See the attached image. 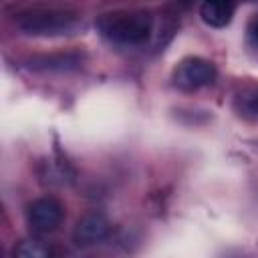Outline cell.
Segmentation results:
<instances>
[{"instance_id": "cell-1", "label": "cell", "mask_w": 258, "mask_h": 258, "mask_svg": "<svg viewBox=\"0 0 258 258\" xmlns=\"http://www.w3.org/2000/svg\"><path fill=\"white\" fill-rule=\"evenodd\" d=\"M97 30L111 44L141 46L153 32V16L141 10L107 12L97 18Z\"/></svg>"}, {"instance_id": "cell-2", "label": "cell", "mask_w": 258, "mask_h": 258, "mask_svg": "<svg viewBox=\"0 0 258 258\" xmlns=\"http://www.w3.org/2000/svg\"><path fill=\"white\" fill-rule=\"evenodd\" d=\"M14 24L28 36H62L73 34L79 28L81 16L62 6H32L18 12Z\"/></svg>"}, {"instance_id": "cell-3", "label": "cell", "mask_w": 258, "mask_h": 258, "mask_svg": "<svg viewBox=\"0 0 258 258\" xmlns=\"http://www.w3.org/2000/svg\"><path fill=\"white\" fill-rule=\"evenodd\" d=\"M216 79V67L202 58V56H187L183 58L173 73V83L183 91H196L202 89Z\"/></svg>"}, {"instance_id": "cell-4", "label": "cell", "mask_w": 258, "mask_h": 258, "mask_svg": "<svg viewBox=\"0 0 258 258\" xmlns=\"http://www.w3.org/2000/svg\"><path fill=\"white\" fill-rule=\"evenodd\" d=\"M62 204L54 198H38L28 206V226L34 234H48L62 222Z\"/></svg>"}, {"instance_id": "cell-5", "label": "cell", "mask_w": 258, "mask_h": 258, "mask_svg": "<svg viewBox=\"0 0 258 258\" xmlns=\"http://www.w3.org/2000/svg\"><path fill=\"white\" fill-rule=\"evenodd\" d=\"M109 230H111L109 220L103 214L93 212V214H87L85 218L79 220L73 238H75V244H79V246H91V244L105 240Z\"/></svg>"}, {"instance_id": "cell-6", "label": "cell", "mask_w": 258, "mask_h": 258, "mask_svg": "<svg viewBox=\"0 0 258 258\" xmlns=\"http://www.w3.org/2000/svg\"><path fill=\"white\" fill-rule=\"evenodd\" d=\"M236 12L234 0H202L200 16L212 28H224L232 22Z\"/></svg>"}, {"instance_id": "cell-7", "label": "cell", "mask_w": 258, "mask_h": 258, "mask_svg": "<svg viewBox=\"0 0 258 258\" xmlns=\"http://www.w3.org/2000/svg\"><path fill=\"white\" fill-rule=\"evenodd\" d=\"M236 113L246 121H258V85L242 89L234 99Z\"/></svg>"}, {"instance_id": "cell-8", "label": "cell", "mask_w": 258, "mask_h": 258, "mask_svg": "<svg viewBox=\"0 0 258 258\" xmlns=\"http://www.w3.org/2000/svg\"><path fill=\"white\" fill-rule=\"evenodd\" d=\"M50 254V248L38 240H26L20 242L14 248V256H22V258H44Z\"/></svg>"}, {"instance_id": "cell-9", "label": "cell", "mask_w": 258, "mask_h": 258, "mask_svg": "<svg viewBox=\"0 0 258 258\" xmlns=\"http://www.w3.org/2000/svg\"><path fill=\"white\" fill-rule=\"evenodd\" d=\"M248 32H250V38H252V42L258 46V14L252 18V22H250V28H248Z\"/></svg>"}]
</instances>
